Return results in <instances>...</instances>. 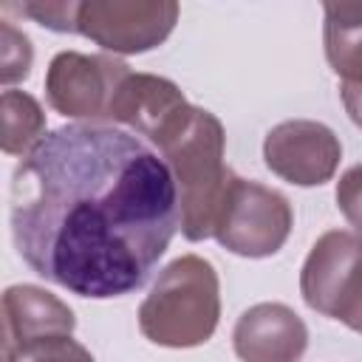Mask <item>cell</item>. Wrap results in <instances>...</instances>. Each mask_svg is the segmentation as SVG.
<instances>
[{
  "label": "cell",
  "instance_id": "7",
  "mask_svg": "<svg viewBox=\"0 0 362 362\" xmlns=\"http://www.w3.org/2000/svg\"><path fill=\"white\" fill-rule=\"evenodd\" d=\"M178 11L175 0H82L76 34L110 54H144L173 34Z\"/></svg>",
  "mask_w": 362,
  "mask_h": 362
},
{
  "label": "cell",
  "instance_id": "4",
  "mask_svg": "<svg viewBox=\"0 0 362 362\" xmlns=\"http://www.w3.org/2000/svg\"><path fill=\"white\" fill-rule=\"evenodd\" d=\"M300 294L311 311L362 334V235L348 229L320 235L303 263Z\"/></svg>",
  "mask_w": 362,
  "mask_h": 362
},
{
  "label": "cell",
  "instance_id": "3",
  "mask_svg": "<svg viewBox=\"0 0 362 362\" xmlns=\"http://www.w3.org/2000/svg\"><path fill=\"white\" fill-rule=\"evenodd\" d=\"M221 320V280L201 255L167 263L139 305V331L161 348H198Z\"/></svg>",
  "mask_w": 362,
  "mask_h": 362
},
{
  "label": "cell",
  "instance_id": "10",
  "mask_svg": "<svg viewBox=\"0 0 362 362\" xmlns=\"http://www.w3.org/2000/svg\"><path fill=\"white\" fill-rule=\"evenodd\" d=\"M232 348L240 362H300L308 348V328L286 303H257L238 317Z\"/></svg>",
  "mask_w": 362,
  "mask_h": 362
},
{
  "label": "cell",
  "instance_id": "12",
  "mask_svg": "<svg viewBox=\"0 0 362 362\" xmlns=\"http://www.w3.org/2000/svg\"><path fill=\"white\" fill-rule=\"evenodd\" d=\"M322 42L348 119L362 130V3H322Z\"/></svg>",
  "mask_w": 362,
  "mask_h": 362
},
{
  "label": "cell",
  "instance_id": "2",
  "mask_svg": "<svg viewBox=\"0 0 362 362\" xmlns=\"http://www.w3.org/2000/svg\"><path fill=\"white\" fill-rule=\"evenodd\" d=\"M156 147L175 181L181 235L192 243L212 238L218 209L235 175L223 161L226 133L221 119L189 105L178 124Z\"/></svg>",
  "mask_w": 362,
  "mask_h": 362
},
{
  "label": "cell",
  "instance_id": "15",
  "mask_svg": "<svg viewBox=\"0 0 362 362\" xmlns=\"http://www.w3.org/2000/svg\"><path fill=\"white\" fill-rule=\"evenodd\" d=\"M31 62H34L31 40L8 20H0V82L6 88L23 82L31 74Z\"/></svg>",
  "mask_w": 362,
  "mask_h": 362
},
{
  "label": "cell",
  "instance_id": "9",
  "mask_svg": "<svg viewBox=\"0 0 362 362\" xmlns=\"http://www.w3.org/2000/svg\"><path fill=\"white\" fill-rule=\"evenodd\" d=\"M187 110L189 102L173 79L130 71L113 96L107 122L124 124L136 136H144L147 141L158 144Z\"/></svg>",
  "mask_w": 362,
  "mask_h": 362
},
{
  "label": "cell",
  "instance_id": "11",
  "mask_svg": "<svg viewBox=\"0 0 362 362\" xmlns=\"http://www.w3.org/2000/svg\"><path fill=\"white\" fill-rule=\"evenodd\" d=\"M74 328L76 317L57 294L31 283H17L3 291V351L45 337H74Z\"/></svg>",
  "mask_w": 362,
  "mask_h": 362
},
{
  "label": "cell",
  "instance_id": "16",
  "mask_svg": "<svg viewBox=\"0 0 362 362\" xmlns=\"http://www.w3.org/2000/svg\"><path fill=\"white\" fill-rule=\"evenodd\" d=\"M6 8L20 11L23 17L34 20L37 25L57 31V34H76V14L79 0H28V3H8Z\"/></svg>",
  "mask_w": 362,
  "mask_h": 362
},
{
  "label": "cell",
  "instance_id": "14",
  "mask_svg": "<svg viewBox=\"0 0 362 362\" xmlns=\"http://www.w3.org/2000/svg\"><path fill=\"white\" fill-rule=\"evenodd\" d=\"M3 362H96V359L74 337H45V339L3 351Z\"/></svg>",
  "mask_w": 362,
  "mask_h": 362
},
{
  "label": "cell",
  "instance_id": "5",
  "mask_svg": "<svg viewBox=\"0 0 362 362\" xmlns=\"http://www.w3.org/2000/svg\"><path fill=\"white\" fill-rule=\"evenodd\" d=\"M294 226L291 204L283 192L232 175L223 204L218 209L212 238L232 255L260 260L283 249Z\"/></svg>",
  "mask_w": 362,
  "mask_h": 362
},
{
  "label": "cell",
  "instance_id": "8",
  "mask_svg": "<svg viewBox=\"0 0 362 362\" xmlns=\"http://www.w3.org/2000/svg\"><path fill=\"white\" fill-rule=\"evenodd\" d=\"M342 158L339 136L314 119H288L274 124L263 139L266 167L294 184V187H320L334 178Z\"/></svg>",
  "mask_w": 362,
  "mask_h": 362
},
{
  "label": "cell",
  "instance_id": "6",
  "mask_svg": "<svg viewBox=\"0 0 362 362\" xmlns=\"http://www.w3.org/2000/svg\"><path fill=\"white\" fill-rule=\"evenodd\" d=\"M130 74V65L107 54L59 51L45 71V99L48 105L82 124H105L110 119V105Z\"/></svg>",
  "mask_w": 362,
  "mask_h": 362
},
{
  "label": "cell",
  "instance_id": "17",
  "mask_svg": "<svg viewBox=\"0 0 362 362\" xmlns=\"http://www.w3.org/2000/svg\"><path fill=\"white\" fill-rule=\"evenodd\" d=\"M334 195L342 218L354 226L356 235H362V164H354L339 175Z\"/></svg>",
  "mask_w": 362,
  "mask_h": 362
},
{
  "label": "cell",
  "instance_id": "13",
  "mask_svg": "<svg viewBox=\"0 0 362 362\" xmlns=\"http://www.w3.org/2000/svg\"><path fill=\"white\" fill-rule=\"evenodd\" d=\"M0 147L6 156H28L45 139V110L42 105L25 93L6 88L0 96Z\"/></svg>",
  "mask_w": 362,
  "mask_h": 362
},
{
  "label": "cell",
  "instance_id": "1",
  "mask_svg": "<svg viewBox=\"0 0 362 362\" xmlns=\"http://www.w3.org/2000/svg\"><path fill=\"white\" fill-rule=\"evenodd\" d=\"M8 223L34 274L110 300L147 283L181 218L173 173L144 141L113 124H65L14 167Z\"/></svg>",
  "mask_w": 362,
  "mask_h": 362
}]
</instances>
